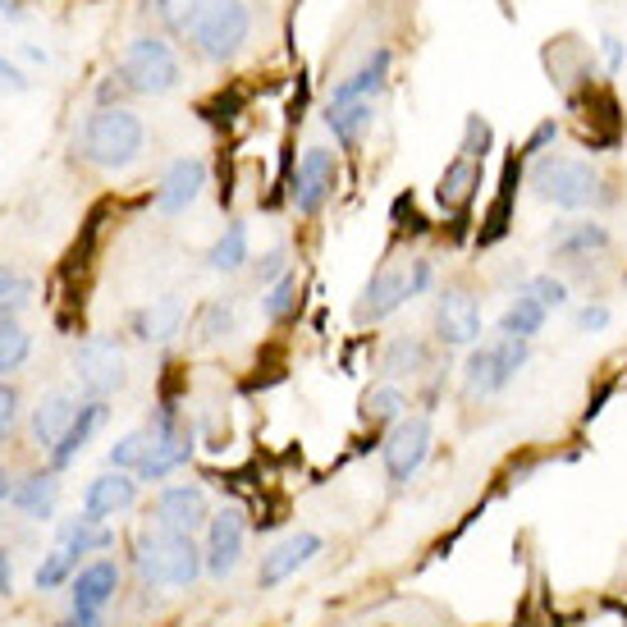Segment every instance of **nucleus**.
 Masks as SVG:
<instances>
[{
    "label": "nucleus",
    "mask_w": 627,
    "mask_h": 627,
    "mask_svg": "<svg viewBox=\"0 0 627 627\" xmlns=\"http://www.w3.org/2000/svg\"><path fill=\"white\" fill-rule=\"evenodd\" d=\"M179 325H184V298H179V294L151 298L147 307L133 311V340H143V344H165V340H174Z\"/></svg>",
    "instance_id": "20"
},
{
    "label": "nucleus",
    "mask_w": 627,
    "mask_h": 627,
    "mask_svg": "<svg viewBox=\"0 0 627 627\" xmlns=\"http://www.w3.org/2000/svg\"><path fill=\"white\" fill-rule=\"evenodd\" d=\"M78 408H83V403H78L74 394H64V390H51L47 398H41L37 413H33V440H37V450L56 454V444L64 440V431L74 427Z\"/></svg>",
    "instance_id": "19"
},
{
    "label": "nucleus",
    "mask_w": 627,
    "mask_h": 627,
    "mask_svg": "<svg viewBox=\"0 0 627 627\" xmlns=\"http://www.w3.org/2000/svg\"><path fill=\"white\" fill-rule=\"evenodd\" d=\"M531 188L541 201L558 211H587L600 201V174L591 161H577V156H541V161H531Z\"/></svg>",
    "instance_id": "4"
},
{
    "label": "nucleus",
    "mask_w": 627,
    "mask_h": 627,
    "mask_svg": "<svg viewBox=\"0 0 627 627\" xmlns=\"http://www.w3.org/2000/svg\"><path fill=\"white\" fill-rule=\"evenodd\" d=\"M435 340L444 348H477L481 344V303L467 288H444L435 303Z\"/></svg>",
    "instance_id": "11"
},
{
    "label": "nucleus",
    "mask_w": 627,
    "mask_h": 627,
    "mask_svg": "<svg viewBox=\"0 0 627 627\" xmlns=\"http://www.w3.org/2000/svg\"><path fill=\"white\" fill-rule=\"evenodd\" d=\"M610 248V230L600 220H564L554 234H550V253L554 257H568V261H581V257H595Z\"/></svg>",
    "instance_id": "21"
},
{
    "label": "nucleus",
    "mask_w": 627,
    "mask_h": 627,
    "mask_svg": "<svg viewBox=\"0 0 627 627\" xmlns=\"http://www.w3.org/2000/svg\"><path fill=\"white\" fill-rule=\"evenodd\" d=\"M0 83H5L10 93H28V78L19 74V70H14V64H10L5 56H0Z\"/></svg>",
    "instance_id": "46"
},
{
    "label": "nucleus",
    "mask_w": 627,
    "mask_h": 627,
    "mask_svg": "<svg viewBox=\"0 0 627 627\" xmlns=\"http://www.w3.org/2000/svg\"><path fill=\"white\" fill-rule=\"evenodd\" d=\"M128 558H133V568H138L143 587H151V591H188L193 581L207 573L201 545L193 536L170 531L161 522L138 527V536H133V545H128Z\"/></svg>",
    "instance_id": "1"
},
{
    "label": "nucleus",
    "mask_w": 627,
    "mask_h": 627,
    "mask_svg": "<svg viewBox=\"0 0 627 627\" xmlns=\"http://www.w3.org/2000/svg\"><path fill=\"white\" fill-rule=\"evenodd\" d=\"M238 325V303L234 298H211V303H201V311L193 317V340L197 344H220V340H230Z\"/></svg>",
    "instance_id": "27"
},
{
    "label": "nucleus",
    "mask_w": 627,
    "mask_h": 627,
    "mask_svg": "<svg viewBox=\"0 0 627 627\" xmlns=\"http://www.w3.org/2000/svg\"><path fill=\"white\" fill-rule=\"evenodd\" d=\"M431 444H435V427H431L427 413H408L398 427L385 431L380 458H385V477H390L394 490H403L421 472V463L431 458Z\"/></svg>",
    "instance_id": "6"
},
{
    "label": "nucleus",
    "mask_w": 627,
    "mask_h": 627,
    "mask_svg": "<svg viewBox=\"0 0 627 627\" xmlns=\"http://www.w3.org/2000/svg\"><path fill=\"white\" fill-rule=\"evenodd\" d=\"M33 357V334L19 325V321H0V376H10V371H19Z\"/></svg>",
    "instance_id": "33"
},
{
    "label": "nucleus",
    "mask_w": 627,
    "mask_h": 627,
    "mask_svg": "<svg viewBox=\"0 0 627 627\" xmlns=\"http://www.w3.org/2000/svg\"><path fill=\"white\" fill-rule=\"evenodd\" d=\"M0 14H5L10 24H19V19H24V5H19V0H0Z\"/></svg>",
    "instance_id": "48"
},
{
    "label": "nucleus",
    "mask_w": 627,
    "mask_h": 627,
    "mask_svg": "<svg viewBox=\"0 0 627 627\" xmlns=\"http://www.w3.org/2000/svg\"><path fill=\"white\" fill-rule=\"evenodd\" d=\"M74 568H78V558H74V554H64V550L47 554V558L37 564V573H33L37 591H60L64 581H74Z\"/></svg>",
    "instance_id": "35"
},
{
    "label": "nucleus",
    "mask_w": 627,
    "mask_h": 627,
    "mask_svg": "<svg viewBox=\"0 0 627 627\" xmlns=\"http://www.w3.org/2000/svg\"><path fill=\"white\" fill-rule=\"evenodd\" d=\"M143 147H147V128L124 106H97L83 120L78 143H74V151L97 170H128L143 156Z\"/></svg>",
    "instance_id": "2"
},
{
    "label": "nucleus",
    "mask_w": 627,
    "mask_h": 627,
    "mask_svg": "<svg viewBox=\"0 0 627 627\" xmlns=\"http://www.w3.org/2000/svg\"><path fill=\"white\" fill-rule=\"evenodd\" d=\"M188 41L201 60L225 64L243 51V41L253 33V10L243 0H201L197 14L188 19Z\"/></svg>",
    "instance_id": "3"
},
{
    "label": "nucleus",
    "mask_w": 627,
    "mask_h": 627,
    "mask_svg": "<svg viewBox=\"0 0 627 627\" xmlns=\"http://www.w3.org/2000/svg\"><path fill=\"white\" fill-rule=\"evenodd\" d=\"M193 458V431L179 421V427H170V431H151V450H147V458H143V467H138V481H165V477H174L179 467H184Z\"/></svg>",
    "instance_id": "17"
},
{
    "label": "nucleus",
    "mask_w": 627,
    "mask_h": 627,
    "mask_svg": "<svg viewBox=\"0 0 627 627\" xmlns=\"http://www.w3.org/2000/svg\"><path fill=\"white\" fill-rule=\"evenodd\" d=\"M110 545H115V531H110L106 522H93L83 513V518H70L60 527V550L74 554V558H87V554H106Z\"/></svg>",
    "instance_id": "26"
},
{
    "label": "nucleus",
    "mask_w": 627,
    "mask_h": 627,
    "mask_svg": "<svg viewBox=\"0 0 627 627\" xmlns=\"http://www.w3.org/2000/svg\"><path fill=\"white\" fill-rule=\"evenodd\" d=\"M207 266L211 271H243V266H248V225H243V220H230L225 225V234L216 238V248L207 253Z\"/></svg>",
    "instance_id": "30"
},
{
    "label": "nucleus",
    "mask_w": 627,
    "mask_h": 627,
    "mask_svg": "<svg viewBox=\"0 0 627 627\" xmlns=\"http://www.w3.org/2000/svg\"><path fill=\"white\" fill-rule=\"evenodd\" d=\"M33 294H37V284H33L28 271H19V266H0V321H5V317L14 321L19 311L33 303Z\"/></svg>",
    "instance_id": "32"
},
{
    "label": "nucleus",
    "mask_w": 627,
    "mask_h": 627,
    "mask_svg": "<svg viewBox=\"0 0 627 627\" xmlns=\"http://www.w3.org/2000/svg\"><path fill=\"white\" fill-rule=\"evenodd\" d=\"M147 450H151V431L147 427L143 431H128L124 440L110 444V467H115V472H133V477H138Z\"/></svg>",
    "instance_id": "34"
},
{
    "label": "nucleus",
    "mask_w": 627,
    "mask_h": 627,
    "mask_svg": "<svg viewBox=\"0 0 627 627\" xmlns=\"http://www.w3.org/2000/svg\"><path fill=\"white\" fill-rule=\"evenodd\" d=\"M408 408H413V403H408V394H403L398 385H394V380H385V385H376L367 398H362V417L371 421V427H398V421L403 417H408Z\"/></svg>",
    "instance_id": "29"
},
{
    "label": "nucleus",
    "mask_w": 627,
    "mask_h": 627,
    "mask_svg": "<svg viewBox=\"0 0 627 627\" xmlns=\"http://www.w3.org/2000/svg\"><path fill=\"white\" fill-rule=\"evenodd\" d=\"M120 591V564L115 558H93L87 568L74 573L70 581V604L74 614H106V604Z\"/></svg>",
    "instance_id": "16"
},
{
    "label": "nucleus",
    "mask_w": 627,
    "mask_h": 627,
    "mask_svg": "<svg viewBox=\"0 0 627 627\" xmlns=\"http://www.w3.org/2000/svg\"><path fill=\"white\" fill-rule=\"evenodd\" d=\"M120 87H128V93L138 97H165L179 87V78H184V70H179V56L165 37H133L124 56H120V70H115Z\"/></svg>",
    "instance_id": "5"
},
{
    "label": "nucleus",
    "mask_w": 627,
    "mask_h": 627,
    "mask_svg": "<svg viewBox=\"0 0 627 627\" xmlns=\"http://www.w3.org/2000/svg\"><path fill=\"white\" fill-rule=\"evenodd\" d=\"M197 5H201V0H143V10H151V14L161 19L165 28H174V33L188 28V19L197 14Z\"/></svg>",
    "instance_id": "38"
},
{
    "label": "nucleus",
    "mask_w": 627,
    "mask_h": 627,
    "mask_svg": "<svg viewBox=\"0 0 627 627\" xmlns=\"http://www.w3.org/2000/svg\"><path fill=\"white\" fill-rule=\"evenodd\" d=\"M427 367H431V357H427V344H421V340H394L385 348V357H380V376H385V380L421 376Z\"/></svg>",
    "instance_id": "31"
},
{
    "label": "nucleus",
    "mask_w": 627,
    "mask_h": 627,
    "mask_svg": "<svg viewBox=\"0 0 627 627\" xmlns=\"http://www.w3.org/2000/svg\"><path fill=\"white\" fill-rule=\"evenodd\" d=\"M14 421H19V390L14 385H0V440L14 431Z\"/></svg>",
    "instance_id": "43"
},
{
    "label": "nucleus",
    "mask_w": 627,
    "mask_h": 627,
    "mask_svg": "<svg viewBox=\"0 0 627 627\" xmlns=\"http://www.w3.org/2000/svg\"><path fill=\"white\" fill-rule=\"evenodd\" d=\"M371 120H376V110H371V101H353V106H325V128L334 133V143L340 147H357L362 143V133L371 128Z\"/></svg>",
    "instance_id": "28"
},
{
    "label": "nucleus",
    "mask_w": 627,
    "mask_h": 627,
    "mask_svg": "<svg viewBox=\"0 0 627 627\" xmlns=\"http://www.w3.org/2000/svg\"><path fill=\"white\" fill-rule=\"evenodd\" d=\"M10 504L24 513V518H33V522H51V518H56V504H60V477H56V472H33V477H24V481L14 485Z\"/></svg>",
    "instance_id": "23"
},
{
    "label": "nucleus",
    "mask_w": 627,
    "mask_h": 627,
    "mask_svg": "<svg viewBox=\"0 0 627 627\" xmlns=\"http://www.w3.org/2000/svg\"><path fill=\"white\" fill-rule=\"evenodd\" d=\"M156 518L151 522H161L170 531H184V536H197V531H207L211 522V500H207V490L184 481V485H165L161 495H156Z\"/></svg>",
    "instance_id": "12"
},
{
    "label": "nucleus",
    "mask_w": 627,
    "mask_h": 627,
    "mask_svg": "<svg viewBox=\"0 0 627 627\" xmlns=\"http://www.w3.org/2000/svg\"><path fill=\"white\" fill-rule=\"evenodd\" d=\"M133 504H138V477L133 472H101V477H93L87 481V490H83V513L93 522H106V518H115V513H128Z\"/></svg>",
    "instance_id": "15"
},
{
    "label": "nucleus",
    "mask_w": 627,
    "mask_h": 627,
    "mask_svg": "<svg viewBox=\"0 0 627 627\" xmlns=\"http://www.w3.org/2000/svg\"><path fill=\"white\" fill-rule=\"evenodd\" d=\"M74 376L78 390L87 398H110L115 390H124L128 367H124V348L110 340V334H87V340L74 348Z\"/></svg>",
    "instance_id": "7"
},
{
    "label": "nucleus",
    "mask_w": 627,
    "mask_h": 627,
    "mask_svg": "<svg viewBox=\"0 0 627 627\" xmlns=\"http://www.w3.org/2000/svg\"><path fill=\"white\" fill-rule=\"evenodd\" d=\"M431 280H435V266H431L427 257H413V298H417V294H427Z\"/></svg>",
    "instance_id": "45"
},
{
    "label": "nucleus",
    "mask_w": 627,
    "mask_h": 627,
    "mask_svg": "<svg viewBox=\"0 0 627 627\" xmlns=\"http://www.w3.org/2000/svg\"><path fill=\"white\" fill-rule=\"evenodd\" d=\"M243 545H248V522H243L238 508H220L207 522V545H201V564L207 577L225 581L238 564H243Z\"/></svg>",
    "instance_id": "10"
},
{
    "label": "nucleus",
    "mask_w": 627,
    "mask_h": 627,
    "mask_svg": "<svg viewBox=\"0 0 627 627\" xmlns=\"http://www.w3.org/2000/svg\"><path fill=\"white\" fill-rule=\"evenodd\" d=\"M554 143H558V124H554V120H541V124L531 128V138H527L522 156H527V161H541V156H550Z\"/></svg>",
    "instance_id": "40"
},
{
    "label": "nucleus",
    "mask_w": 627,
    "mask_h": 627,
    "mask_svg": "<svg viewBox=\"0 0 627 627\" xmlns=\"http://www.w3.org/2000/svg\"><path fill=\"white\" fill-rule=\"evenodd\" d=\"M14 495V485H10V472H5V467H0V504H5Z\"/></svg>",
    "instance_id": "49"
},
{
    "label": "nucleus",
    "mask_w": 627,
    "mask_h": 627,
    "mask_svg": "<svg viewBox=\"0 0 627 627\" xmlns=\"http://www.w3.org/2000/svg\"><path fill=\"white\" fill-rule=\"evenodd\" d=\"M294 307H298V275L288 271L284 280H275V284H271V294L261 298V311H266V317H271V321H284Z\"/></svg>",
    "instance_id": "36"
},
{
    "label": "nucleus",
    "mask_w": 627,
    "mask_h": 627,
    "mask_svg": "<svg viewBox=\"0 0 627 627\" xmlns=\"http://www.w3.org/2000/svg\"><path fill=\"white\" fill-rule=\"evenodd\" d=\"M325 550V541L317 531H294V536H284V541L275 550H266L261 554V568H257V581H261V591H275L284 587L288 577H298L311 558H317Z\"/></svg>",
    "instance_id": "13"
},
{
    "label": "nucleus",
    "mask_w": 627,
    "mask_h": 627,
    "mask_svg": "<svg viewBox=\"0 0 627 627\" xmlns=\"http://www.w3.org/2000/svg\"><path fill=\"white\" fill-rule=\"evenodd\" d=\"M573 321H577V330H581V334H595V330L610 325V307H604V303H587V307H581Z\"/></svg>",
    "instance_id": "42"
},
{
    "label": "nucleus",
    "mask_w": 627,
    "mask_h": 627,
    "mask_svg": "<svg viewBox=\"0 0 627 627\" xmlns=\"http://www.w3.org/2000/svg\"><path fill=\"white\" fill-rule=\"evenodd\" d=\"M408 298H413V261H385L362 284V298H357L353 317H357V325H376V321L394 317Z\"/></svg>",
    "instance_id": "8"
},
{
    "label": "nucleus",
    "mask_w": 627,
    "mask_h": 627,
    "mask_svg": "<svg viewBox=\"0 0 627 627\" xmlns=\"http://www.w3.org/2000/svg\"><path fill=\"white\" fill-rule=\"evenodd\" d=\"M490 147H495V128H490L481 115H467L463 120V156H472V161H485Z\"/></svg>",
    "instance_id": "37"
},
{
    "label": "nucleus",
    "mask_w": 627,
    "mask_h": 627,
    "mask_svg": "<svg viewBox=\"0 0 627 627\" xmlns=\"http://www.w3.org/2000/svg\"><path fill=\"white\" fill-rule=\"evenodd\" d=\"M390 64H394V51L390 47H376L348 78L334 83V93H330V106H353V101H371L376 93H385V83H390Z\"/></svg>",
    "instance_id": "18"
},
{
    "label": "nucleus",
    "mask_w": 627,
    "mask_h": 627,
    "mask_svg": "<svg viewBox=\"0 0 627 627\" xmlns=\"http://www.w3.org/2000/svg\"><path fill=\"white\" fill-rule=\"evenodd\" d=\"M334 184H340V161H334V151L330 147H307L303 151V161L294 170V188H288V201H294V211L298 216H317Z\"/></svg>",
    "instance_id": "9"
},
{
    "label": "nucleus",
    "mask_w": 627,
    "mask_h": 627,
    "mask_svg": "<svg viewBox=\"0 0 627 627\" xmlns=\"http://www.w3.org/2000/svg\"><path fill=\"white\" fill-rule=\"evenodd\" d=\"M527 288H531L536 298H541V307H545V311L568 307V284H564V280H554V275H536Z\"/></svg>",
    "instance_id": "39"
},
{
    "label": "nucleus",
    "mask_w": 627,
    "mask_h": 627,
    "mask_svg": "<svg viewBox=\"0 0 627 627\" xmlns=\"http://www.w3.org/2000/svg\"><path fill=\"white\" fill-rule=\"evenodd\" d=\"M284 275H288V253H284V248L266 253L261 266H257V284H275V280H284Z\"/></svg>",
    "instance_id": "41"
},
{
    "label": "nucleus",
    "mask_w": 627,
    "mask_h": 627,
    "mask_svg": "<svg viewBox=\"0 0 627 627\" xmlns=\"http://www.w3.org/2000/svg\"><path fill=\"white\" fill-rule=\"evenodd\" d=\"M14 591V564H10V554L0 550V595H10Z\"/></svg>",
    "instance_id": "47"
},
{
    "label": "nucleus",
    "mask_w": 627,
    "mask_h": 627,
    "mask_svg": "<svg viewBox=\"0 0 627 627\" xmlns=\"http://www.w3.org/2000/svg\"><path fill=\"white\" fill-rule=\"evenodd\" d=\"M600 51H604V64H610V74L623 70V60H627V47H623V37H600Z\"/></svg>",
    "instance_id": "44"
},
{
    "label": "nucleus",
    "mask_w": 627,
    "mask_h": 627,
    "mask_svg": "<svg viewBox=\"0 0 627 627\" xmlns=\"http://www.w3.org/2000/svg\"><path fill=\"white\" fill-rule=\"evenodd\" d=\"M481 165L485 161H472V156H454L450 165H444V174H440V184H435V201L444 211H463L467 201L477 197V188H481Z\"/></svg>",
    "instance_id": "22"
},
{
    "label": "nucleus",
    "mask_w": 627,
    "mask_h": 627,
    "mask_svg": "<svg viewBox=\"0 0 627 627\" xmlns=\"http://www.w3.org/2000/svg\"><path fill=\"white\" fill-rule=\"evenodd\" d=\"M550 321V311L541 307V298L531 294V288H522V294H513V303L504 307V317H500V334H508V340H522L531 344L536 334L545 330Z\"/></svg>",
    "instance_id": "25"
},
{
    "label": "nucleus",
    "mask_w": 627,
    "mask_h": 627,
    "mask_svg": "<svg viewBox=\"0 0 627 627\" xmlns=\"http://www.w3.org/2000/svg\"><path fill=\"white\" fill-rule=\"evenodd\" d=\"M101 421H106V403L101 398H87L83 408H78V417H74V427L64 431V440L56 444V454H51V472H64L83 450H87V440H93L97 431H101Z\"/></svg>",
    "instance_id": "24"
},
{
    "label": "nucleus",
    "mask_w": 627,
    "mask_h": 627,
    "mask_svg": "<svg viewBox=\"0 0 627 627\" xmlns=\"http://www.w3.org/2000/svg\"><path fill=\"white\" fill-rule=\"evenodd\" d=\"M207 188V161L201 156H179V161L165 170L161 188H156V211L161 216H184L193 201Z\"/></svg>",
    "instance_id": "14"
}]
</instances>
